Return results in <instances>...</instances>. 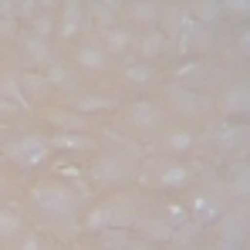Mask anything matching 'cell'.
Returning a JSON list of instances; mask_svg holds the SVG:
<instances>
[{
	"instance_id": "obj_28",
	"label": "cell",
	"mask_w": 250,
	"mask_h": 250,
	"mask_svg": "<svg viewBox=\"0 0 250 250\" xmlns=\"http://www.w3.org/2000/svg\"><path fill=\"white\" fill-rule=\"evenodd\" d=\"M102 244H105V250H128V230H122V227H108V230H102Z\"/></svg>"
},
{
	"instance_id": "obj_3",
	"label": "cell",
	"mask_w": 250,
	"mask_h": 250,
	"mask_svg": "<svg viewBox=\"0 0 250 250\" xmlns=\"http://www.w3.org/2000/svg\"><path fill=\"white\" fill-rule=\"evenodd\" d=\"M125 176H128V166H125L122 156H115V152L95 159V166H91V179L98 186H115V183H122Z\"/></svg>"
},
{
	"instance_id": "obj_37",
	"label": "cell",
	"mask_w": 250,
	"mask_h": 250,
	"mask_svg": "<svg viewBox=\"0 0 250 250\" xmlns=\"http://www.w3.org/2000/svg\"><path fill=\"white\" fill-rule=\"evenodd\" d=\"M233 193H237V196H250V172H240V176L233 179Z\"/></svg>"
},
{
	"instance_id": "obj_35",
	"label": "cell",
	"mask_w": 250,
	"mask_h": 250,
	"mask_svg": "<svg viewBox=\"0 0 250 250\" xmlns=\"http://www.w3.org/2000/svg\"><path fill=\"white\" fill-rule=\"evenodd\" d=\"M227 14H237V17H247L250 14V0H220Z\"/></svg>"
},
{
	"instance_id": "obj_11",
	"label": "cell",
	"mask_w": 250,
	"mask_h": 250,
	"mask_svg": "<svg viewBox=\"0 0 250 250\" xmlns=\"http://www.w3.org/2000/svg\"><path fill=\"white\" fill-rule=\"evenodd\" d=\"M84 14L105 31V27H115L119 21V0H88L84 3Z\"/></svg>"
},
{
	"instance_id": "obj_43",
	"label": "cell",
	"mask_w": 250,
	"mask_h": 250,
	"mask_svg": "<svg viewBox=\"0 0 250 250\" xmlns=\"http://www.w3.org/2000/svg\"><path fill=\"white\" fill-rule=\"evenodd\" d=\"M61 0H38V10H54Z\"/></svg>"
},
{
	"instance_id": "obj_25",
	"label": "cell",
	"mask_w": 250,
	"mask_h": 250,
	"mask_svg": "<svg viewBox=\"0 0 250 250\" xmlns=\"http://www.w3.org/2000/svg\"><path fill=\"white\" fill-rule=\"evenodd\" d=\"M169 95H172V105H176L179 112H200V108H203V102H200V95H196V91H186V88H172Z\"/></svg>"
},
{
	"instance_id": "obj_30",
	"label": "cell",
	"mask_w": 250,
	"mask_h": 250,
	"mask_svg": "<svg viewBox=\"0 0 250 250\" xmlns=\"http://www.w3.org/2000/svg\"><path fill=\"white\" fill-rule=\"evenodd\" d=\"M47 78H51V84H54V91H58V88H64V91L75 88V75H71L61 61H54V64L47 68Z\"/></svg>"
},
{
	"instance_id": "obj_21",
	"label": "cell",
	"mask_w": 250,
	"mask_h": 250,
	"mask_svg": "<svg viewBox=\"0 0 250 250\" xmlns=\"http://www.w3.org/2000/svg\"><path fill=\"white\" fill-rule=\"evenodd\" d=\"M193 21H196V17H193V10H186V7H176V10H172V14L166 17V31H163V34H166V38H169V34H172V38H179V34H183V31H186Z\"/></svg>"
},
{
	"instance_id": "obj_7",
	"label": "cell",
	"mask_w": 250,
	"mask_h": 250,
	"mask_svg": "<svg viewBox=\"0 0 250 250\" xmlns=\"http://www.w3.org/2000/svg\"><path fill=\"white\" fill-rule=\"evenodd\" d=\"M88 27V14H84L82 0H64V17H61V38H78Z\"/></svg>"
},
{
	"instance_id": "obj_8",
	"label": "cell",
	"mask_w": 250,
	"mask_h": 250,
	"mask_svg": "<svg viewBox=\"0 0 250 250\" xmlns=\"http://www.w3.org/2000/svg\"><path fill=\"white\" fill-rule=\"evenodd\" d=\"M75 61H78V68L88 71V75H102L105 64H108V54H105L102 44H82V47L75 51Z\"/></svg>"
},
{
	"instance_id": "obj_29",
	"label": "cell",
	"mask_w": 250,
	"mask_h": 250,
	"mask_svg": "<svg viewBox=\"0 0 250 250\" xmlns=\"http://www.w3.org/2000/svg\"><path fill=\"white\" fill-rule=\"evenodd\" d=\"M152 78H156V71H152L149 61H139V64H128L125 68V82L128 84H149Z\"/></svg>"
},
{
	"instance_id": "obj_12",
	"label": "cell",
	"mask_w": 250,
	"mask_h": 250,
	"mask_svg": "<svg viewBox=\"0 0 250 250\" xmlns=\"http://www.w3.org/2000/svg\"><path fill=\"white\" fill-rule=\"evenodd\" d=\"M0 98L10 102V105H17V108H31V102H27L24 88H21V75L17 71H0Z\"/></svg>"
},
{
	"instance_id": "obj_4",
	"label": "cell",
	"mask_w": 250,
	"mask_h": 250,
	"mask_svg": "<svg viewBox=\"0 0 250 250\" xmlns=\"http://www.w3.org/2000/svg\"><path fill=\"white\" fill-rule=\"evenodd\" d=\"M21 54L27 58V64H38V68H51V64L58 61L51 41H47V38H38V34L21 38Z\"/></svg>"
},
{
	"instance_id": "obj_13",
	"label": "cell",
	"mask_w": 250,
	"mask_h": 250,
	"mask_svg": "<svg viewBox=\"0 0 250 250\" xmlns=\"http://www.w3.org/2000/svg\"><path fill=\"white\" fill-rule=\"evenodd\" d=\"M47 146L58 152V149H84V152H95L98 149V142L91 139V135H84V132H58V135H51L47 139Z\"/></svg>"
},
{
	"instance_id": "obj_27",
	"label": "cell",
	"mask_w": 250,
	"mask_h": 250,
	"mask_svg": "<svg viewBox=\"0 0 250 250\" xmlns=\"http://www.w3.org/2000/svg\"><path fill=\"white\" fill-rule=\"evenodd\" d=\"M220 14H223V3L220 0H196V7H193V17L200 24H213Z\"/></svg>"
},
{
	"instance_id": "obj_41",
	"label": "cell",
	"mask_w": 250,
	"mask_h": 250,
	"mask_svg": "<svg viewBox=\"0 0 250 250\" xmlns=\"http://www.w3.org/2000/svg\"><path fill=\"white\" fill-rule=\"evenodd\" d=\"M21 250H41V240H38V237H27V240L21 244Z\"/></svg>"
},
{
	"instance_id": "obj_33",
	"label": "cell",
	"mask_w": 250,
	"mask_h": 250,
	"mask_svg": "<svg viewBox=\"0 0 250 250\" xmlns=\"http://www.w3.org/2000/svg\"><path fill=\"white\" fill-rule=\"evenodd\" d=\"M196 233H200V223H196V220H186V223H179V227H176L172 240H189V244H193V240H196Z\"/></svg>"
},
{
	"instance_id": "obj_1",
	"label": "cell",
	"mask_w": 250,
	"mask_h": 250,
	"mask_svg": "<svg viewBox=\"0 0 250 250\" xmlns=\"http://www.w3.org/2000/svg\"><path fill=\"white\" fill-rule=\"evenodd\" d=\"M31 200H34V207L41 209L44 216H54V220H64V216H71L75 213V193L68 189V186H58V183H47V186H38L34 193H31Z\"/></svg>"
},
{
	"instance_id": "obj_40",
	"label": "cell",
	"mask_w": 250,
	"mask_h": 250,
	"mask_svg": "<svg viewBox=\"0 0 250 250\" xmlns=\"http://www.w3.org/2000/svg\"><path fill=\"white\" fill-rule=\"evenodd\" d=\"M0 17H14V0H0Z\"/></svg>"
},
{
	"instance_id": "obj_18",
	"label": "cell",
	"mask_w": 250,
	"mask_h": 250,
	"mask_svg": "<svg viewBox=\"0 0 250 250\" xmlns=\"http://www.w3.org/2000/svg\"><path fill=\"white\" fill-rule=\"evenodd\" d=\"M84 227H88L91 233H102V230L115 227V209H112V203H98V207H91V213L84 216Z\"/></svg>"
},
{
	"instance_id": "obj_14",
	"label": "cell",
	"mask_w": 250,
	"mask_h": 250,
	"mask_svg": "<svg viewBox=\"0 0 250 250\" xmlns=\"http://www.w3.org/2000/svg\"><path fill=\"white\" fill-rule=\"evenodd\" d=\"M220 213H223V207H220L213 196H196V200L189 203V216H193L200 227H203V223H216Z\"/></svg>"
},
{
	"instance_id": "obj_38",
	"label": "cell",
	"mask_w": 250,
	"mask_h": 250,
	"mask_svg": "<svg viewBox=\"0 0 250 250\" xmlns=\"http://www.w3.org/2000/svg\"><path fill=\"white\" fill-rule=\"evenodd\" d=\"M17 34V17H0V38H14Z\"/></svg>"
},
{
	"instance_id": "obj_22",
	"label": "cell",
	"mask_w": 250,
	"mask_h": 250,
	"mask_svg": "<svg viewBox=\"0 0 250 250\" xmlns=\"http://www.w3.org/2000/svg\"><path fill=\"white\" fill-rule=\"evenodd\" d=\"M142 230H146V237H149L152 244H169L172 233H176V227H172L169 220H146Z\"/></svg>"
},
{
	"instance_id": "obj_34",
	"label": "cell",
	"mask_w": 250,
	"mask_h": 250,
	"mask_svg": "<svg viewBox=\"0 0 250 250\" xmlns=\"http://www.w3.org/2000/svg\"><path fill=\"white\" fill-rule=\"evenodd\" d=\"M54 31V21L47 17V14H38L34 21H31V34H38V38H47Z\"/></svg>"
},
{
	"instance_id": "obj_31",
	"label": "cell",
	"mask_w": 250,
	"mask_h": 250,
	"mask_svg": "<svg viewBox=\"0 0 250 250\" xmlns=\"http://www.w3.org/2000/svg\"><path fill=\"white\" fill-rule=\"evenodd\" d=\"M14 17L31 24V21L38 17V0H14Z\"/></svg>"
},
{
	"instance_id": "obj_32",
	"label": "cell",
	"mask_w": 250,
	"mask_h": 250,
	"mask_svg": "<svg viewBox=\"0 0 250 250\" xmlns=\"http://www.w3.org/2000/svg\"><path fill=\"white\" fill-rule=\"evenodd\" d=\"M166 220L172 227L186 223V220H189V207H183V203H166Z\"/></svg>"
},
{
	"instance_id": "obj_26",
	"label": "cell",
	"mask_w": 250,
	"mask_h": 250,
	"mask_svg": "<svg viewBox=\"0 0 250 250\" xmlns=\"http://www.w3.org/2000/svg\"><path fill=\"white\" fill-rule=\"evenodd\" d=\"M24 230V220L14 209H0V240H14Z\"/></svg>"
},
{
	"instance_id": "obj_44",
	"label": "cell",
	"mask_w": 250,
	"mask_h": 250,
	"mask_svg": "<svg viewBox=\"0 0 250 250\" xmlns=\"http://www.w3.org/2000/svg\"><path fill=\"white\" fill-rule=\"evenodd\" d=\"M128 250H156V247H149V244H128Z\"/></svg>"
},
{
	"instance_id": "obj_19",
	"label": "cell",
	"mask_w": 250,
	"mask_h": 250,
	"mask_svg": "<svg viewBox=\"0 0 250 250\" xmlns=\"http://www.w3.org/2000/svg\"><path fill=\"white\" fill-rule=\"evenodd\" d=\"M128 17L139 21V24H152V21L163 17V7H159V0H132L128 3Z\"/></svg>"
},
{
	"instance_id": "obj_45",
	"label": "cell",
	"mask_w": 250,
	"mask_h": 250,
	"mask_svg": "<svg viewBox=\"0 0 250 250\" xmlns=\"http://www.w3.org/2000/svg\"><path fill=\"white\" fill-rule=\"evenodd\" d=\"M0 183H3V172H0Z\"/></svg>"
},
{
	"instance_id": "obj_36",
	"label": "cell",
	"mask_w": 250,
	"mask_h": 250,
	"mask_svg": "<svg viewBox=\"0 0 250 250\" xmlns=\"http://www.w3.org/2000/svg\"><path fill=\"white\" fill-rule=\"evenodd\" d=\"M237 139H240V132H237V128H223V132L216 135V146H220V149H233V146H237Z\"/></svg>"
},
{
	"instance_id": "obj_10",
	"label": "cell",
	"mask_w": 250,
	"mask_h": 250,
	"mask_svg": "<svg viewBox=\"0 0 250 250\" xmlns=\"http://www.w3.org/2000/svg\"><path fill=\"white\" fill-rule=\"evenodd\" d=\"M128 122L139 125V128H159L163 125V108L156 105V102H135L132 108H128Z\"/></svg>"
},
{
	"instance_id": "obj_5",
	"label": "cell",
	"mask_w": 250,
	"mask_h": 250,
	"mask_svg": "<svg viewBox=\"0 0 250 250\" xmlns=\"http://www.w3.org/2000/svg\"><path fill=\"white\" fill-rule=\"evenodd\" d=\"M21 88H24L27 102H47V98H54V84L47 78V71H21Z\"/></svg>"
},
{
	"instance_id": "obj_39",
	"label": "cell",
	"mask_w": 250,
	"mask_h": 250,
	"mask_svg": "<svg viewBox=\"0 0 250 250\" xmlns=\"http://www.w3.org/2000/svg\"><path fill=\"white\" fill-rule=\"evenodd\" d=\"M176 71H179V75H183V78H189V75H200V71H203V68H200V61H189V64H179V68H176Z\"/></svg>"
},
{
	"instance_id": "obj_23",
	"label": "cell",
	"mask_w": 250,
	"mask_h": 250,
	"mask_svg": "<svg viewBox=\"0 0 250 250\" xmlns=\"http://www.w3.org/2000/svg\"><path fill=\"white\" fill-rule=\"evenodd\" d=\"M196 146V135L189 132V128H172L166 135V149L169 152H189Z\"/></svg>"
},
{
	"instance_id": "obj_17",
	"label": "cell",
	"mask_w": 250,
	"mask_h": 250,
	"mask_svg": "<svg viewBox=\"0 0 250 250\" xmlns=\"http://www.w3.org/2000/svg\"><path fill=\"white\" fill-rule=\"evenodd\" d=\"M102 47H105V54H125L132 47V34L125 27H105L102 31Z\"/></svg>"
},
{
	"instance_id": "obj_16",
	"label": "cell",
	"mask_w": 250,
	"mask_h": 250,
	"mask_svg": "<svg viewBox=\"0 0 250 250\" xmlns=\"http://www.w3.org/2000/svg\"><path fill=\"white\" fill-rule=\"evenodd\" d=\"M223 112H230V115L250 112V84H233V88H227V95H223Z\"/></svg>"
},
{
	"instance_id": "obj_24",
	"label": "cell",
	"mask_w": 250,
	"mask_h": 250,
	"mask_svg": "<svg viewBox=\"0 0 250 250\" xmlns=\"http://www.w3.org/2000/svg\"><path fill=\"white\" fill-rule=\"evenodd\" d=\"M47 119L54 125H61L64 132H82L84 128V115H78V112H61V108H54V112H47Z\"/></svg>"
},
{
	"instance_id": "obj_42",
	"label": "cell",
	"mask_w": 250,
	"mask_h": 250,
	"mask_svg": "<svg viewBox=\"0 0 250 250\" xmlns=\"http://www.w3.org/2000/svg\"><path fill=\"white\" fill-rule=\"evenodd\" d=\"M240 51L250 58V31H244V34H240Z\"/></svg>"
},
{
	"instance_id": "obj_15",
	"label": "cell",
	"mask_w": 250,
	"mask_h": 250,
	"mask_svg": "<svg viewBox=\"0 0 250 250\" xmlns=\"http://www.w3.org/2000/svg\"><path fill=\"white\" fill-rule=\"evenodd\" d=\"M189 179H193V169L183 166V163H169L159 172V186L163 189H183V186H189Z\"/></svg>"
},
{
	"instance_id": "obj_6",
	"label": "cell",
	"mask_w": 250,
	"mask_h": 250,
	"mask_svg": "<svg viewBox=\"0 0 250 250\" xmlns=\"http://www.w3.org/2000/svg\"><path fill=\"white\" fill-rule=\"evenodd\" d=\"M112 108H119V98H112V95H105V91H88V95H78V98L71 102V112H78V115L112 112Z\"/></svg>"
},
{
	"instance_id": "obj_9",
	"label": "cell",
	"mask_w": 250,
	"mask_h": 250,
	"mask_svg": "<svg viewBox=\"0 0 250 250\" xmlns=\"http://www.w3.org/2000/svg\"><path fill=\"white\" fill-rule=\"evenodd\" d=\"M176 41H179V51H183V54H193V51H207L213 38H209V27H207V24L193 21V24H189Z\"/></svg>"
},
{
	"instance_id": "obj_2",
	"label": "cell",
	"mask_w": 250,
	"mask_h": 250,
	"mask_svg": "<svg viewBox=\"0 0 250 250\" xmlns=\"http://www.w3.org/2000/svg\"><path fill=\"white\" fill-rule=\"evenodd\" d=\"M47 156H51V146H47L44 135H21L7 146V159L17 163L21 169L41 166V163H47Z\"/></svg>"
},
{
	"instance_id": "obj_20",
	"label": "cell",
	"mask_w": 250,
	"mask_h": 250,
	"mask_svg": "<svg viewBox=\"0 0 250 250\" xmlns=\"http://www.w3.org/2000/svg\"><path fill=\"white\" fill-rule=\"evenodd\" d=\"M163 47H166V34H163V31H149V34H142V38L135 41V51H139L146 61L159 58V54H163Z\"/></svg>"
}]
</instances>
